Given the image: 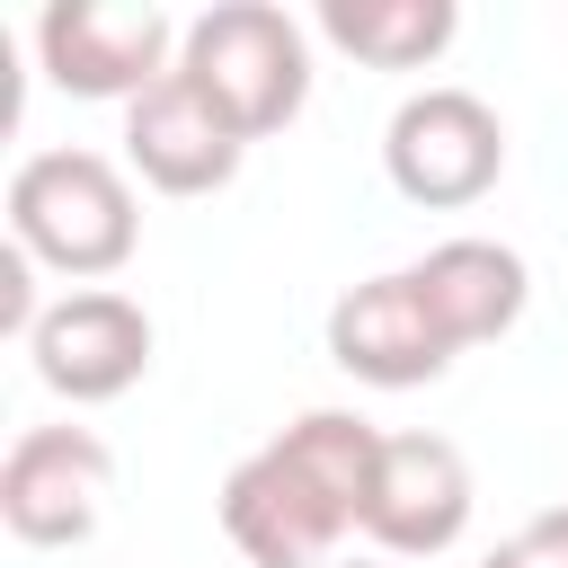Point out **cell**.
<instances>
[{
  "label": "cell",
  "instance_id": "obj_3",
  "mask_svg": "<svg viewBox=\"0 0 568 568\" xmlns=\"http://www.w3.org/2000/svg\"><path fill=\"white\" fill-rule=\"evenodd\" d=\"M178 71L240 124V142H266L311 98V36L275 0H213L204 18H186Z\"/></svg>",
  "mask_w": 568,
  "mask_h": 568
},
{
  "label": "cell",
  "instance_id": "obj_9",
  "mask_svg": "<svg viewBox=\"0 0 568 568\" xmlns=\"http://www.w3.org/2000/svg\"><path fill=\"white\" fill-rule=\"evenodd\" d=\"M240 124L186 80V71H169L160 89H142L133 106H124V160H133V178L142 186H160V195H213V186H231L240 178Z\"/></svg>",
  "mask_w": 568,
  "mask_h": 568
},
{
  "label": "cell",
  "instance_id": "obj_11",
  "mask_svg": "<svg viewBox=\"0 0 568 568\" xmlns=\"http://www.w3.org/2000/svg\"><path fill=\"white\" fill-rule=\"evenodd\" d=\"M408 284H417L426 320L453 337V355H462V346H488V337H506V328L524 320V302H532V275H524V257H515L506 240H479V231H462V240H435V248L408 266Z\"/></svg>",
  "mask_w": 568,
  "mask_h": 568
},
{
  "label": "cell",
  "instance_id": "obj_4",
  "mask_svg": "<svg viewBox=\"0 0 568 568\" xmlns=\"http://www.w3.org/2000/svg\"><path fill=\"white\" fill-rule=\"evenodd\" d=\"M186 27L151 0H53L36 18V62L62 98H142L178 71Z\"/></svg>",
  "mask_w": 568,
  "mask_h": 568
},
{
  "label": "cell",
  "instance_id": "obj_12",
  "mask_svg": "<svg viewBox=\"0 0 568 568\" xmlns=\"http://www.w3.org/2000/svg\"><path fill=\"white\" fill-rule=\"evenodd\" d=\"M320 36L373 71H426L462 36V9L453 0H320Z\"/></svg>",
  "mask_w": 568,
  "mask_h": 568
},
{
  "label": "cell",
  "instance_id": "obj_8",
  "mask_svg": "<svg viewBox=\"0 0 568 568\" xmlns=\"http://www.w3.org/2000/svg\"><path fill=\"white\" fill-rule=\"evenodd\" d=\"M470 462L444 435H382V470H373V506H364V541L390 559H435L462 541L470 524Z\"/></svg>",
  "mask_w": 568,
  "mask_h": 568
},
{
  "label": "cell",
  "instance_id": "obj_1",
  "mask_svg": "<svg viewBox=\"0 0 568 568\" xmlns=\"http://www.w3.org/2000/svg\"><path fill=\"white\" fill-rule=\"evenodd\" d=\"M382 470V426L355 408H311L222 479V532L248 568H337V541L364 532Z\"/></svg>",
  "mask_w": 568,
  "mask_h": 568
},
{
  "label": "cell",
  "instance_id": "obj_15",
  "mask_svg": "<svg viewBox=\"0 0 568 568\" xmlns=\"http://www.w3.org/2000/svg\"><path fill=\"white\" fill-rule=\"evenodd\" d=\"M337 568H382V559H337Z\"/></svg>",
  "mask_w": 568,
  "mask_h": 568
},
{
  "label": "cell",
  "instance_id": "obj_10",
  "mask_svg": "<svg viewBox=\"0 0 568 568\" xmlns=\"http://www.w3.org/2000/svg\"><path fill=\"white\" fill-rule=\"evenodd\" d=\"M328 364L355 373V382H373V390H417V382H435L453 364V337L426 320V302H417L408 266H399V275H364L355 293H337V311H328Z\"/></svg>",
  "mask_w": 568,
  "mask_h": 568
},
{
  "label": "cell",
  "instance_id": "obj_6",
  "mask_svg": "<svg viewBox=\"0 0 568 568\" xmlns=\"http://www.w3.org/2000/svg\"><path fill=\"white\" fill-rule=\"evenodd\" d=\"M115 488V453L89 426H27L0 462V524L27 550H71L98 532Z\"/></svg>",
  "mask_w": 568,
  "mask_h": 568
},
{
  "label": "cell",
  "instance_id": "obj_13",
  "mask_svg": "<svg viewBox=\"0 0 568 568\" xmlns=\"http://www.w3.org/2000/svg\"><path fill=\"white\" fill-rule=\"evenodd\" d=\"M479 568H568V506H541L532 524H515Z\"/></svg>",
  "mask_w": 568,
  "mask_h": 568
},
{
  "label": "cell",
  "instance_id": "obj_2",
  "mask_svg": "<svg viewBox=\"0 0 568 568\" xmlns=\"http://www.w3.org/2000/svg\"><path fill=\"white\" fill-rule=\"evenodd\" d=\"M9 240L71 275L80 293L98 275H115L142 240V204H133V178L106 160V151H27L9 169Z\"/></svg>",
  "mask_w": 568,
  "mask_h": 568
},
{
  "label": "cell",
  "instance_id": "obj_7",
  "mask_svg": "<svg viewBox=\"0 0 568 568\" xmlns=\"http://www.w3.org/2000/svg\"><path fill=\"white\" fill-rule=\"evenodd\" d=\"M27 355H36V382H44L53 399H71V408L124 399V390L151 373V311H142L133 293H115V284L62 293V302H44Z\"/></svg>",
  "mask_w": 568,
  "mask_h": 568
},
{
  "label": "cell",
  "instance_id": "obj_5",
  "mask_svg": "<svg viewBox=\"0 0 568 568\" xmlns=\"http://www.w3.org/2000/svg\"><path fill=\"white\" fill-rule=\"evenodd\" d=\"M382 169L408 204L462 213L506 178V124L479 89H417V98H399V115L382 133Z\"/></svg>",
  "mask_w": 568,
  "mask_h": 568
},
{
  "label": "cell",
  "instance_id": "obj_14",
  "mask_svg": "<svg viewBox=\"0 0 568 568\" xmlns=\"http://www.w3.org/2000/svg\"><path fill=\"white\" fill-rule=\"evenodd\" d=\"M36 320H44V311H36V257L9 240V248H0V328H9V337H36Z\"/></svg>",
  "mask_w": 568,
  "mask_h": 568
}]
</instances>
